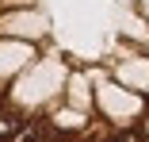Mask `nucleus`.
<instances>
[{
    "mask_svg": "<svg viewBox=\"0 0 149 142\" xmlns=\"http://www.w3.org/2000/svg\"><path fill=\"white\" fill-rule=\"evenodd\" d=\"M54 138V123H50V115H31L8 142H50Z\"/></svg>",
    "mask_w": 149,
    "mask_h": 142,
    "instance_id": "nucleus-1",
    "label": "nucleus"
},
{
    "mask_svg": "<svg viewBox=\"0 0 149 142\" xmlns=\"http://www.w3.org/2000/svg\"><path fill=\"white\" fill-rule=\"evenodd\" d=\"M27 119H31V115H27L23 108H15V104H0V142H8Z\"/></svg>",
    "mask_w": 149,
    "mask_h": 142,
    "instance_id": "nucleus-2",
    "label": "nucleus"
},
{
    "mask_svg": "<svg viewBox=\"0 0 149 142\" xmlns=\"http://www.w3.org/2000/svg\"><path fill=\"white\" fill-rule=\"evenodd\" d=\"M138 134H141V142H149V108L138 115Z\"/></svg>",
    "mask_w": 149,
    "mask_h": 142,
    "instance_id": "nucleus-3",
    "label": "nucleus"
}]
</instances>
